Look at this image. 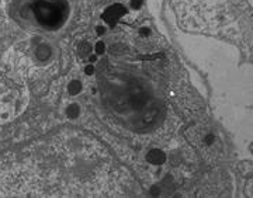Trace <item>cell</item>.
<instances>
[{"mask_svg":"<svg viewBox=\"0 0 253 198\" xmlns=\"http://www.w3.org/2000/svg\"><path fill=\"white\" fill-rule=\"evenodd\" d=\"M128 181L103 145L63 131L0 159V197H121Z\"/></svg>","mask_w":253,"mask_h":198,"instance_id":"6da1fadb","label":"cell"},{"mask_svg":"<svg viewBox=\"0 0 253 198\" xmlns=\"http://www.w3.org/2000/svg\"><path fill=\"white\" fill-rule=\"evenodd\" d=\"M28 104L26 81L10 66L0 61V124L20 116Z\"/></svg>","mask_w":253,"mask_h":198,"instance_id":"7a4b0ae2","label":"cell"},{"mask_svg":"<svg viewBox=\"0 0 253 198\" xmlns=\"http://www.w3.org/2000/svg\"><path fill=\"white\" fill-rule=\"evenodd\" d=\"M36 21L46 30H56L68 17V6L62 0H36L33 4Z\"/></svg>","mask_w":253,"mask_h":198,"instance_id":"3957f363","label":"cell"}]
</instances>
